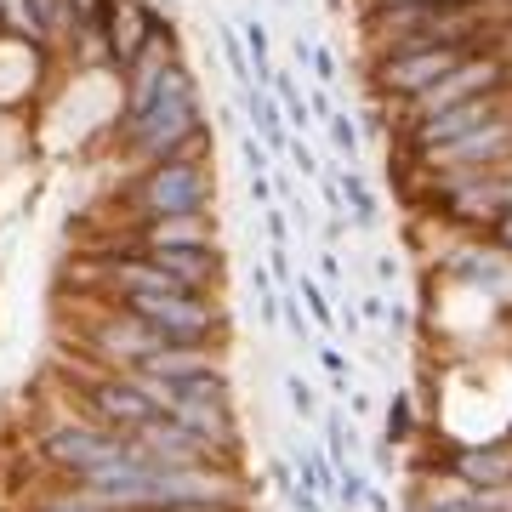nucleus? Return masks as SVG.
Returning <instances> with one entry per match:
<instances>
[{
	"instance_id": "9d476101",
	"label": "nucleus",
	"mask_w": 512,
	"mask_h": 512,
	"mask_svg": "<svg viewBox=\"0 0 512 512\" xmlns=\"http://www.w3.org/2000/svg\"><path fill=\"white\" fill-rule=\"evenodd\" d=\"M444 473L467 484L473 495H495V490H512V439H495V444H467V450H450Z\"/></svg>"
},
{
	"instance_id": "ea45409f",
	"label": "nucleus",
	"mask_w": 512,
	"mask_h": 512,
	"mask_svg": "<svg viewBox=\"0 0 512 512\" xmlns=\"http://www.w3.org/2000/svg\"><path fill=\"white\" fill-rule=\"evenodd\" d=\"M387 330H393V336H404V330H410V313H404L399 302H387Z\"/></svg>"
},
{
	"instance_id": "5701e85b",
	"label": "nucleus",
	"mask_w": 512,
	"mask_h": 512,
	"mask_svg": "<svg viewBox=\"0 0 512 512\" xmlns=\"http://www.w3.org/2000/svg\"><path fill=\"white\" fill-rule=\"evenodd\" d=\"M325 126H330V148H336L348 165L359 160V148H365V137H359V120H353V114H330Z\"/></svg>"
},
{
	"instance_id": "4be33fe9",
	"label": "nucleus",
	"mask_w": 512,
	"mask_h": 512,
	"mask_svg": "<svg viewBox=\"0 0 512 512\" xmlns=\"http://www.w3.org/2000/svg\"><path fill=\"white\" fill-rule=\"evenodd\" d=\"M222 63L234 69L239 92H256V86H251V52H245V40H239V29H228V23H222Z\"/></svg>"
},
{
	"instance_id": "1a4fd4ad",
	"label": "nucleus",
	"mask_w": 512,
	"mask_h": 512,
	"mask_svg": "<svg viewBox=\"0 0 512 512\" xmlns=\"http://www.w3.org/2000/svg\"><path fill=\"white\" fill-rule=\"evenodd\" d=\"M154 6L148 0H109V12H103V40H109V69L126 74L137 57L154 46Z\"/></svg>"
},
{
	"instance_id": "6e6552de",
	"label": "nucleus",
	"mask_w": 512,
	"mask_h": 512,
	"mask_svg": "<svg viewBox=\"0 0 512 512\" xmlns=\"http://www.w3.org/2000/svg\"><path fill=\"white\" fill-rule=\"evenodd\" d=\"M154 348H160V336H154L137 313L114 308V302H109V313H103V319H92V353H97V365L137 370Z\"/></svg>"
},
{
	"instance_id": "473e14b6",
	"label": "nucleus",
	"mask_w": 512,
	"mask_h": 512,
	"mask_svg": "<svg viewBox=\"0 0 512 512\" xmlns=\"http://www.w3.org/2000/svg\"><path fill=\"white\" fill-rule=\"evenodd\" d=\"M268 268H274V279L296 285V274H291V251H285V245H268Z\"/></svg>"
},
{
	"instance_id": "a19ab883",
	"label": "nucleus",
	"mask_w": 512,
	"mask_h": 512,
	"mask_svg": "<svg viewBox=\"0 0 512 512\" xmlns=\"http://www.w3.org/2000/svg\"><path fill=\"white\" fill-rule=\"evenodd\" d=\"M359 308H365V319H382V325H387V296H365Z\"/></svg>"
},
{
	"instance_id": "aec40b11",
	"label": "nucleus",
	"mask_w": 512,
	"mask_h": 512,
	"mask_svg": "<svg viewBox=\"0 0 512 512\" xmlns=\"http://www.w3.org/2000/svg\"><path fill=\"white\" fill-rule=\"evenodd\" d=\"M40 512H114V507H109V495L86 490V484H69V490L57 495V501H46Z\"/></svg>"
},
{
	"instance_id": "f03ea898",
	"label": "nucleus",
	"mask_w": 512,
	"mask_h": 512,
	"mask_svg": "<svg viewBox=\"0 0 512 512\" xmlns=\"http://www.w3.org/2000/svg\"><path fill=\"white\" fill-rule=\"evenodd\" d=\"M211 200H217L211 160H160V165H143V171L131 177V188L120 194V205L131 211V222L211 211Z\"/></svg>"
},
{
	"instance_id": "0eeeda50",
	"label": "nucleus",
	"mask_w": 512,
	"mask_h": 512,
	"mask_svg": "<svg viewBox=\"0 0 512 512\" xmlns=\"http://www.w3.org/2000/svg\"><path fill=\"white\" fill-rule=\"evenodd\" d=\"M501 109H512V92H490V97H467V103H450V109L427 114V120H416V126H404L399 143H410L416 154H433V148L456 143V137H467V131L490 126Z\"/></svg>"
},
{
	"instance_id": "c9c22d12",
	"label": "nucleus",
	"mask_w": 512,
	"mask_h": 512,
	"mask_svg": "<svg viewBox=\"0 0 512 512\" xmlns=\"http://www.w3.org/2000/svg\"><path fill=\"white\" fill-rule=\"evenodd\" d=\"M490 239L495 245H501V251L512 256V211H501V217H495V228H490Z\"/></svg>"
},
{
	"instance_id": "39448f33",
	"label": "nucleus",
	"mask_w": 512,
	"mask_h": 512,
	"mask_svg": "<svg viewBox=\"0 0 512 512\" xmlns=\"http://www.w3.org/2000/svg\"><path fill=\"white\" fill-rule=\"evenodd\" d=\"M80 399H86V410H92L97 427H109V433H137L143 421L160 416V404H154V393H148L131 370H120V376H97V382L80 387Z\"/></svg>"
},
{
	"instance_id": "b1692460",
	"label": "nucleus",
	"mask_w": 512,
	"mask_h": 512,
	"mask_svg": "<svg viewBox=\"0 0 512 512\" xmlns=\"http://www.w3.org/2000/svg\"><path fill=\"white\" fill-rule=\"evenodd\" d=\"M285 399H291V410H296L302 421H313V416H319V393H313V387H308V376H296V370L285 376Z\"/></svg>"
},
{
	"instance_id": "423d86ee",
	"label": "nucleus",
	"mask_w": 512,
	"mask_h": 512,
	"mask_svg": "<svg viewBox=\"0 0 512 512\" xmlns=\"http://www.w3.org/2000/svg\"><path fill=\"white\" fill-rule=\"evenodd\" d=\"M507 160H512V109H501L490 126L421 154V171H501Z\"/></svg>"
},
{
	"instance_id": "dca6fc26",
	"label": "nucleus",
	"mask_w": 512,
	"mask_h": 512,
	"mask_svg": "<svg viewBox=\"0 0 512 512\" xmlns=\"http://www.w3.org/2000/svg\"><path fill=\"white\" fill-rule=\"evenodd\" d=\"M336 183H342V211H353V228H376V194L365 188V177L342 171Z\"/></svg>"
},
{
	"instance_id": "bb28decb",
	"label": "nucleus",
	"mask_w": 512,
	"mask_h": 512,
	"mask_svg": "<svg viewBox=\"0 0 512 512\" xmlns=\"http://www.w3.org/2000/svg\"><path fill=\"white\" fill-rule=\"evenodd\" d=\"M365 6H382V12H421V6H478V0H365Z\"/></svg>"
},
{
	"instance_id": "c03bdc74",
	"label": "nucleus",
	"mask_w": 512,
	"mask_h": 512,
	"mask_svg": "<svg viewBox=\"0 0 512 512\" xmlns=\"http://www.w3.org/2000/svg\"><path fill=\"white\" fill-rule=\"evenodd\" d=\"M365 507H370V512H393V501H387L382 490H370V495H365Z\"/></svg>"
},
{
	"instance_id": "7c9ffc66",
	"label": "nucleus",
	"mask_w": 512,
	"mask_h": 512,
	"mask_svg": "<svg viewBox=\"0 0 512 512\" xmlns=\"http://www.w3.org/2000/svg\"><path fill=\"white\" fill-rule=\"evenodd\" d=\"M285 501H291V512H325V507H319L325 495L308 490V484H291V495H285Z\"/></svg>"
},
{
	"instance_id": "4468645a",
	"label": "nucleus",
	"mask_w": 512,
	"mask_h": 512,
	"mask_svg": "<svg viewBox=\"0 0 512 512\" xmlns=\"http://www.w3.org/2000/svg\"><path fill=\"white\" fill-rule=\"evenodd\" d=\"M0 35L29 40V46H52V29H46L40 0H0Z\"/></svg>"
},
{
	"instance_id": "a18cd8bd",
	"label": "nucleus",
	"mask_w": 512,
	"mask_h": 512,
	"mask_svg": "<svg viewBox=\"0 0 512 512\" xmlns=\"http://www.w3.org/2000/svg\"><path fill=\"white\" fill-rule=\"evenodd\" d=\"M279 6H296V0H279Z\"/></svg>"
},
{
	"instance_id": "a878e982",
	"label": "nucleus",
	"mask_w": 512,
	"mask_h": 512,
	"mask_svg": "<svg viewBox=\"0 0 512 512\" xmlns=\"http://www.w3.org/2000/svg\"><path fill=\"white\" fill-rule=\"evenodd\" d=\"M319 370H325V382L336 387V393H348V376H353L348 353H336V348H319Z\"/></svg>"
},
{
	"instance_id": "2eb2a0df",
	"label": "nucleus",
	"mask_w": 512,
	"mask_h": 512,
	"mask_svg": "<svg viewBox=\"0 0 512 512\" xmlns=\"http://www.w3.org/2000/svg\"><path fill=\"white\" fill-rule=\"evenodd\" d=\"M353 456H359V433H353V416L330 410V416H325V461H330V467H348Z\"/></svg>"
},
{
	"instance_id": "f3484780",
	"label": "nucleus",
	"mask_w": 512,
	"mask_h": 512,
	"mask_svg": "<svg viewBox=\"0 0 512 512\" xmlns=\"http://www.w3.org/2000/svg\"><path fill=\"white\" fill-rule=\"evenodd\" d=\"M410 433H416V404H410V393H393L382 410V439L399 450V444H410Z\"/></svg>"
},
{
	"instance_id": "f8f14e48",
	"label": "nucleus",
	"mask_w": 512,
	"mask_h": 512,
	"mask_svg": "<svg viewBox=\"0 0 512 512\" xmlns=\"http://www.w3.org/2000/svg\"><path fill=\"white\" fill-rule=\"evenodd\" d=\"M205 370H222V348H205V342H160L137 365V376H148V382H188V376H205Z\"/></svg>"
},
{
	"instance_id": "f704fd0d",
	"label": "nucleus",
	"mask_w": 512,
	"mask_h": 512,
	"mask_svg": "<svg viewBox=\"0 0 512 512\" xmlns=\"http://www.w3.org/2000/svg\"><path fill=\"white\" fill-rule=\"evenodd\" d=\"M256 325H279V296L274 291L256 296Z\"/></svg>"
},
{
	"instance_id": "20e7f679",
	"label": "nucleus",
	"mask_w": 512,
	"mask_h": 512,
	"mask_svg": "<svg viewBox=\"0 0 512 512\" xmlns=\"http://www.w3.org/2000/svg\"><path fill=\"white\" fill-rule=\"evenodd\" d=\"M126 433H109V427H97V421H80V427H57L52 439L40 444V456L52 467L57 478H69V484H86L97 467H109V461L126 456Z\"/></svg>"
},
{
	"instance_id": "393cba45",
	"label": "nucleus",
	"mask_w": 512,
	"mask_h": 512,
	"mask_svg": "<svg viewBox=\"0 0 512 512\" xmlns=\"http://www.w3.org/2000/svg\"><path fill=\"white\" fill-rule=\"evenodd\" d=\"M279 325L291 330L296 342H313V319H302V296H285L279 302Z\"/></svg>"
},
{
	"instance_id": "f257e3e1",
	"label": "nucleus",
	"mask_w": 512,
	"mask_h": 512,
	"mask_svg": "<svg viewBox=\"0 0 512 512\" xmlns=\"http://www.w3.org/2000/svg\"><path fill=\"white\" fill-rule=\"evenodd\" d=\"M109 302L137 313L160 342H205V348H222V336H228V313H222L217 291L160 285V291H114Z\"/></svg>"
},
{
	"instance_id": "37998d69",
	"label": "nucleus",
	"mask_w": 512,
	"mask_h": 512,
	"mask_svg": "<svg viewBox=\"0 0 512 512\" xmlns=\"http://www.w3.org/2000/svg\"><path fill=\"white\" fill-rule=\"evenodd\" d=\"M393 274H399V262H393V256H382V262H376V279H382V285H393Z\"/></svg>"
},
{
	"instance_id": "72a5a7b5",
	"label": "nucleus",
	"mask_w": 512,
	"mask_h": 512,
	"mask_svg": "<svg viewBox=\"0 0 512 512\" xmlns=\"http://www.w3.org/2000/svg\"><path fill=\"white\" fill-rule=\"evenodd\" d=\"M313 74H319V86H330V80H336V57L325 52V46H313V63H308Z\"/></svg>"
},
{
	"instance_id": "e433bc0d",
	"label": "nucleus",
	"mask_w": 512,
	"mask_h": 512,
	"mask_svg": "<svg viewBox=\"0 0 512 512\" xmlns=\"http://www.w3.org/2000/svg\"><path fill=\"white\" fill-rule=\"evenodd\" d=\"M251 205H262V211L274 205V177H251Z\"/></svg>"
},
{
	"instance_id": "a211bd4d",
	"label": "nucleus",
	"mask_w": 512,
	"mask_h": 512,
	"mask_svg": "<svg viewBox=\"0 0 512 512\" xmlns=\"http://www.w3.org/2000/svg\"><path fill=\"white\" fill-rule=\"evenodd\" d=\"M365 495H370V478L359 473L353 461H348V467H336V495H330L336 507H342V512H359V507H365Z\"/></svg>"
},
{
	"instance_id": "58836bf2",
	"label": "nucleus",
	"mask_w": 512,
	"mask_h": 512,
	"mask_svg": "<svg viewBox=\"0 0 512 512\" xmlns=\"http://www.w3.org/2000/svg\"><path fill=\"white\" fill-rule=\"evenodd\" d=\"M319 274H325L330 285H342V279H348V274H342V262H336V251H325V256H319Z\"/></svg>"
},
{
	"instance_id": "412c9836",
	"label": "nucleus",
	"mask_w": 512,
	"mask_h": 512,
	"mask_svg": "<svg viewBox=\"0 0 512 512\" xmlns=\"http://www.w3.org/2000/svg\"><path fill=\"white\" fill-rule=\"evenodd\" d=\"M296 296H302V308H308V319L319 330H336V308H330V296H325V285H313V279H302L296 274Z\"/></svg>"
},
{
	"instance_id": "c756f323",
	"label": "nucleus",
	"mask_w": 512,
	"mask_h": 512,
	"mask_svg": "<svg viewBox=\"0 0 512 512\" xmlns=\"http://www.w3.org/2000/svg\"><path fill=\"white\" fill-rule=\"evenodd\" d=\"M285 154H291V165L302 171V177H319V154H313L308 143H296V137H291V148H285Z\"/></svg>"
},
{
	"instance_id": "9b49d317",
	"label": "nucleus",
	"mask_w": 512,
	"mask_h": 512,
	"mask_svg": "<svg viewBox=\"0 0 512 512\" xmlns=\"http://www.w3.org/2000/svg\"><path fill=\"white\" fill-rule=\"evenodd\" d=\"M143 256L154 268H165L177 285H188V291H217L222 274H228L222 245H148Z\"/></svg>"
},
{
	"instance_id": "4c0bfd02",
	"label": "nucleus",
	"mask_w": 512,
	"mask_h": 512,
	"mask_svg": "<svg viewBox=\"0 0 512 512\" xmlns=\"http://www.w3.org/2000/svg\"><path fill=\"white\" fill-rule=\"evenodd\" d=\"M165 512H245L239 501H194V507H165Z\"/></svg>"
},
{
	"instance_id": "cd10ccee",
	"label": "nucleus",
	"mask_w": 512,
	"mask_h": 512,
	"mask_svg": "<svg viewBox=\"0 0 512 512\" xmlns=\"http://www.w3.org/2000/svg\"><path fill=\"white\" fill-rule=\"evenodd\" d=\"M239 154H245V165H251V177H268V143H262V137H245Z\"/></svg>"
},
{
	"instance_id": "ddd939ff",
	"label": "nucleus",
	"mask_w": 512,
	"mask_h": 512,
	"mask_svg": "<svg viewBox=\"0 0 512 512\" xmlns=\"http://www.w3.org/2000/svg\"><path fill=\"white\" fill-rule=\"evenodd\" d=\"M131 245H217V217L211 211H188V217H148L131 222Z\"/></svg>"
},
{
	"instance_id": "79ce46f5",
	"label": "nucleus",
	"mask_w": 512,
	"mask_h": 512,
	"mask_svg": "<svg viewBox=\"0 0 512 512\" xmlns=\"http://www.w3.org/2000/svg\"><path fill=\"white\" fill-rule=\"evenodd\" d=\"M348 404H353L348 416H370V393H359V387H353V393H348Z\"/></svg>"
},
{
	"instance_id": "49530a36",
	"label": "nucleus",
	"mask_w": 512,
	"mask_h": 512,
	"mask_svg": "<svg viewBox=\"0 0 512 512\" xmlns=\"http://www.w3.org/2000/svg\"><path fill=\"white\" fill-rule=\"evenodd\" d=\"M507 439H512V433H507Z\"/></svg>"
},
{
	"instance_id": "7ed1b4c3",
	"label": "nucleus",
	"mask_w": 512,
	"mask_h": 512,
	"mask_svg": "<svg viewBox=\"0 0 512 512\" xmlns=\"http://www.w3.org/2000/svg\"><path fill=\"white\" fill-rule=\"evenodd\" d=\"M461 57H473L467 46H421V52H376L370 57V80H376V97L387 103H416L421 92H433L444 74L456 69Z\"/></svg>"
},
{
	"instance_id": "c85d7f7f",
	"label": "nucleus",
	"mask_w": 512,
	"mask_h": 512,
	"mask_svg": "<svg viewBox=\"0 0 512 512\" xmlns=\"http://www.w3.org/2000/svg\"><path fill=\"white\" fill-rule=\"evenodd\" d=\"M262 234H268V245H291V222H285V211H274V205H268V217H262Z\"/></svg>"
},
{
	"instance_id": "6ab92c4d",
	"label": "nucleus",
	"mask_w": 512,
	"mask_h": 512,
	"mask_svg": "<svg viewBox=\"0 0 512 512\" xmlns=\"http://www.w3.org/2000/svg\"><path fill=\"white\" fill-rule=\"evenodd\" d=\"M296 467H302V484H308V490H319L325 501L336 495V467L325 461V450H302V456H296Z\"/></svg>"
},
{
	"instance_id": "2f4dec72",
	"label": "nucleus",
	"mask_w": 512,
	"mask_h": 512,
	"mask_svg": "<svg viewBox=\"0 0 512 512\" xmlns=\"http://www.w3.org/2000/svg\"><path fill=\"white\" fill-rule=\"evenodd\" d=\"M490 188H495V205H501V211H512V160L501 165V171H490Z\"/></svg>"
}]
</instances>
